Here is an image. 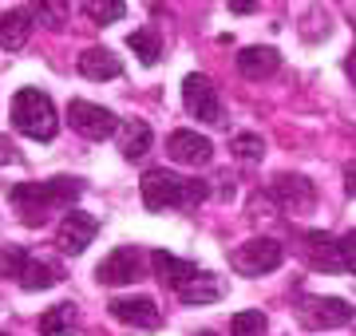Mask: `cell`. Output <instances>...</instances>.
I'll return each mask as SVG.
<instances>
[{
  "label": "cell",
  "instance_id": "5",
  "mask_svg": "<svg viewBox=\"0 0 356 336\" xmlns=\"http://www.w3.org/2000/svg\"><path fill=\"white\" fill-rule=\"evenodd\" d=\"M356 312L348 301L341 297H301L297 301V321L305 324L309 333H329V328H344Z\"/></svg>",
  "mask_w": 356,
  "mask_h": 336
},
{
  "label": "cell",
  "instance_id": "20",
  "mask_svg": "<svg viewBox=\"0 0 356 336\" xmlns=\"http://www.w3.org/2000/svg\"><path fill=\"white\" fill-rule=\"evenodd\" d=\"M76 305H51L44 317H40V333L44 336H76Z\"/></svg>",
  "mask_w": 356,
  "mask_h": 336
},
{
  "label": "cell",
  "instance_id": "6",
  "mask_svg": "<svg viewBox=\"0 0 356 336\" xmlns=\"http://www.w3.org/2000/svg\"><path fill=\"white\" fill-rule=\"evenodd\" d=\"M67 123H72V131H79V135L91 139V142L115 135V127H119V119H115L107 107L88 103V99H72V103H67Z\"/></svg>",
  "mask_w": 356,
  "mask_h": 336
},
{
  "label": "cell",
  "instance_id": "9",
  "mask_svg": "<svg viewBox=\"0 0 356 336\" xmlns=\"http://www.w3.org/2000/svg\"><path fill=\"white\" fill-rule=\"evenodd\" d=\"M95 233H99V221L95 214H83V210H67L64 221H60V249H64L67 258H79L83 249L95 242Z\"/></svg>",
  "mask_w": 356,
  "mask_h": 336
},
{
  "label": "cell",
  "instance_id": "14",
  "mask_svg": "<svg viewBox=\"0 0 356 336\" xmlns=\"http://www.w3.org/2000/svg\"><path fill=\"white\" fill-rule=\"evenodd\" d=\"M222 293H226V289H222V277L198 269L191 281L178 289V301H182V305H214V301H222Z\"/></svg>",
  "mask_w": 356,
  "mask_h": 336
},
{
  "label": "cell",
  "instance_id": "27",
  "mask_svg": "<svg viewBox=\"0 0 356 336\" xmlns=\"http://www.w3.org/2000/svg\"><path fill=\"white\" fill-rule=\"evenodd\" d=\"M337 258H341V269L356 273V230L337 237Z\"/></svg>",
  "mask_w": 356,
  "mask_h": 336
},
{
  "label": "cell",
  "instance_id": "4",
  "mask_svg": "<svg viewBox=\"0 0 356 336\" xmlns=\"http://www.w3.org/2000/svg\"><path fill=\"white\" fill-rule=\"evenodd\" d=\"M285 261V246L277 237H250L229 253V265L242 273V277H261V273H273Z\"/></svg>",
  "mask_w": 356,
  "mask_h": 336
},
{
  "label": "cell",
  "instance_id": "23",
  "mask_svg": "<svg viewBox=\"0 0 356 336\" xmlns=\"http://www.w3.org/2000/svg\"><path fill=\"white\" fill-rule=\"evenodd\" d=\"M83 12H88L91 20H99V24H115V20L127 16V4H123V0H88Z\"/></svg>",
  "mask_w": 356,
  "mask_h": 336
},
{
  "label": "cell",
  "instance_id": "25",
  "mask_svg": "<svg viewBox=\"0 0 356 336\" xmlns=\"http://www.w3.org/2000/svg\"><path fill=\"white\" fill-rule=\"evenodd\" d=\"M28 249L24 246H4L0 249V277H13V281H20V273H24L28 265Z\"/></svg>",
  "mask_w": 356,
  "mask_h": 336
},
{
  "label": "cell",
  "instance_id": "10",
  "mask_svg": "<svg viewBox=\"0 0 356 336\" xmlns=\"http://www.w3.org/2000/svg\"><path fill=\"white\" fill-rule=\"evenodd\" d=\"M166 155L175 158L178 167H206L210 155H214V146L206 135H194V131H175L170 139H166Z\"/></svg>",
  "mask_w": 356,
  "mask_h": 336
},
{
  "label": "cell",
  "instance_id": "34",
  "mask_svg": "<svg viewBox=\"0 0 356 336\" xmlns=\"http://www.w3.org/2000/svg\"><path fill=\"white\" fill-rule=\"evenodd\" d=\"M0 336H8V333H0Z\"/></svg>",
  "mask_w": 356,
  "mask_h": 336
},
{
  "label": "cell",
  "instance_id": "11",
  "mask_svg": "<svg viewBox=\"0 0 356 336\" xmlns=\"http://www.w3.org/2000/svg\"><path fill=\"white\" fill-rule=\"evenodd\" d=\"M107 309L115 321L131 324V328H159V321H163V309L151 297H115Z\"/></svg>",
  "mask_w": 356,
  "mask_h": 336
},
{
  "label": "cell",
  "instance_id": "32",
  "mask_svg": "<svg viewBox=\"0 0 356 336\" xmlns=\"http://www.w3.org/2000/svg\"><path fill=\"white\" fill-rule=\"evenodd\" d=\"M344 72H348V76H353V83H356V48L348 52V60H344Z\"/></svg>",
  "mask_w": 356,
  "mask_h": 336
},
{
  "label": "cell",
  "instance_id": "33",
  "mask_svg": "<svg viewBox=\"0 0 356 336\" xmlns=\"http://www.w3.org/2000/svg\"><path fill=\"white\" fill-rule=\"evenodd\" d=\"M198 336H214V333H198Z\"/></svg>",
  "mask_w": 356,
  "mask_h": 336
},
{
  "label": "cell",
  "instance_id": "16",
  "mask_svg": "<svg viewBox=\"0 0 356 336\" xmlns=\"http://www.w3.org/2000/svg\"><path fill=\"white\" fill-rule=\"evenodd\" d=\"M151 265H154V273H159V281H163L166 289H175V293H178L186 281H191L194 273H198L191 261L175 258V253H166V249H154V253H151Z\"/></svg>",
  "mask_w": 356,
  "mask_h": 336
},
{
  "label": "cell",
  "instance_id": "30",
  "mask_svg": "<svg viewBox=\"0 0 356 336\" xmlns=\"http://www.w3.org/2000/svg\"><path fill=\"white\" fill-rule=\"evenodd\" d=\"M344 190H348V198H356V162H348V170H344Z\"/></svg>",
  "mask_w": 356,
  "mask_h": 336
},
{
  "label": "cell",
  "instance_id": "7",
  "mask_svg": "<svg viewBox=\"0 0 356 336\" xmlns=\"http://www.w3.org/2000/svg\"><path fill=\"white\" fill-rule=\"evenodd\" d=\"M182 103H186V111H191L194 119H202V123H222L218 87L210 83V76H202V72L186 76V83H182Z\"/></svg>",
  "mask_w": 356,
  "mask_h": 336
},
{
  "label": "cell",
  "instance_id": "2",
  "mask_svg": "<svg viewBox=\"0 0 356 336\" xmlns=\"http://www.w3.org/2000/svg\"><path fill=\"white\" fill-rule=\"evenodd\" d=\"M143 190V206L147 210H170V206H198L210 190H206V182L198 178H178V174H170V170L154 167L143 174L139 182Z\"/></svg>",
  "mask_w": 356,
  "mask_h": 336
},
{
  "label": "cell",
  "instance_id": "1",
  "mask_svg": "<svg viewBox=\"0 0 356 336\" xmlns=\"http://www.w3.org/2000/svg\"><path fill=\"white\" fill-rule=\"evenodd\" d=\"M79 178H48V182H20L13 186V206L24 226H44L56 210H67L79 198Z\"/></svg>",
  "mask_w": 356,
  "mask_h": 336
},
{
  "label": "cell",
  "instance_id": "13",
  "mask_svg": "<svg viewBox=\"0 0 356 336\" xmlns=\"http://www.w3.org/2000/svg\"><path fill=\"white\" fill-rule=\"evenodd\" d=\"M301 242H305V261L313 265V269H325V273H337L341 269V258H337V237L325 230H309L301 233Z\"/></svg>",
  "mask_w": 356,
  "mask_h": 336
},
{
  "label": "cell",
  "instance_id": "17",
  "mask_svg": "<svg viewBox=\"0 0 356 336\" xmlns=\"http://www.w3.org/2000/svg\"><path fill=\"white\" fill-rule=\"evenodd\" d=\"M79 72H83V79L103 83V79H115L123 72V60H119L111 48H88V52L79 56Z\"/></svg>",
  "mask_w": 356,
  "mask_h": 336
},
{
  "label": "cell",
  "instance_id": "22",
  "mask_svg": "<svg viewBox=\"0 0 356 336\" xmlns=\"http://www.w3.org/2000/svg\"><path fill=\"white\" fill-rule=\"evenodd\" d=\"M127 48L135 56H139V64H159V56H163V40H159V32H151V28H139V32H131L127 36Z\"/></svg>",
  "mask_w": 356,
  "mask_h": 336
},
{
  "label": "cell",
  "instance_id": "19",
  "mask_svg": "<svg viewBox=\"0 0 356 336\" xmlns=\"http://www.w3.org/2000/svg\"><path fill=\"white\" fill-rule=\"evenodd\" d=\"M115 131H119V151H123V158H143L147 151H151L154 135H151V127H147L143 119H123Z\"/></svg>",
  "mask_w": 356,
  "mask_h": 336
},
{
  "label": "cell",
  "instance_id": "24",
  "mask_svg": "<svg viewBox=\"0 0 356 336\" xmlns=\"http://www.w3.org/2000/svg\"><path fill=\"white\" fill-rule=\"evenodd\" d=\"M229 336H266V312L245 309L229 321Z\"/></svg>",
  "mask_w": 356,
  "mask_h": 336
},
{
  "label": "cell",
  "instance_id": "29",
  "mask_svg": "<svg viewBox=\"0 0 356 336\" xmlns=\"http://www.w3.org/2000/svg\"><path fill=\"white\" fill-rule=\"evenodd\" d=\"M8 162H20V155H16L13 139H4V135H0V167H8Z\"/></svg>",
  "mask_w": 356,
  "mask_h": 336
},
{
  "label": "cell",
  "instance_id": "28",
  "mask_svg": "<svg viewBox=\"0 0 356 336\" xmlns=\"http://www.w3.org/2000/svg\"><path fill=\"white\" fill-rule=\"evenodd\" d=\"M32 16H44V20H48V28H64V20H67V4L44 0V4H36V12H32Z\"/></svg>",
  "mask_w": 356,
  "mask_h": 336
},
{
  "label": "cell",
  "instance_id": "26",
  "mask_svg": "<svg viewBox=\"0 0 356 336\" xmlns=\"http://www.w3.org/2000/svg\"><path fill=\"white\" fill-rule=\"evenodd\" d=\"M229 151H234V155L242 158V162H257V158L266 155V142L257 139V135H234Z\"/></svg>",
  "mask_w": 356,
  "mask_h": 336
},
{
  "label": "cell",
  "instance_id": "21",
  "mask_svg": "<svg viewBox=\"0 0 356 336\" xmlns=\"http://www.w3.org/2000/svg\"><path fill=\"white\" fill-rule=\"evenodd\" d=\"M56 281H60V269L48 265V261H28L24 273H20V289H28V293H44Z\"/></svg>",
  "mask_w": 356,
  "mask_h": 336
},
{
  "label": "cell",
  "instance_id": "15",
  "mask_svg": "<svg viewBox=\"0 0 356 336\" xmlns=\"http://www.w3.org/2000/svg\"><path fill=\"white\" fill-rule=\"evenodd\" d=\"M32 8H16V12L0 16V48L4 52H20L28 44V36H32Z\"/></svg>",
  "mask_w": 356,
  "mask_h": 336
},
{
  "label": "cell",
  "instance_id": "12",
  "mask_svg": "<svg viewBox=\"0 0 356 336\" xmlns=\"http://www.w3.org/2000/svg\"><path fill=\"white\" fill-rule=\"evenodd\" d=\"M273 198H277L289 214H305V210H313L317 190H313V182H309L305 174H281V178H273Z\"/></svg>",
  "mask_w": 356,
  "mask_h": 336
},
{
  "label": "cell",
  "instance_id": "31",
  "mask_svg": "<svg viewBox=\"0 0 356 336\" xmlns=\"http://www.w3.org/2000/svg\"><path fill=\"white\" fill-rule=\"evenodd\" d=\"M229 8H234V12H238V16L254 12V4H250V0H234V4H229Z\"/></svg>",
  "mask_w": 356,
  "mask_h": 336
},
{
  "label": "cell",
  "instance_id": "18",
  "mask_svg": "<svg viewBox=\"0 0 356 336\" xmlns=\"http://www.w3.org/2000/svg\"><path fill=\"white\" fill-rule=\"evenodd\" d=\"M281 67L277 48H242L238 52V72L245 79H269Z\"/></svg>",
  "mask_w": 356,
  "mask_h": 336
},
{
  "label": "cell",
  "instance_id": "3",
  "mask_svg": "<svg viewBox=\"0 0 356 336\" xmlns=\"http://www.w3.org/2000/svg\"><path fill=\"white\" fill-rule=\"evenodd\" d=\"M8 115H13V127L20 131V135H28V139H36V142H51V139H56V131H60L56 103H51L44 91H36V87L16 91Z\"/></svg>",
  "mask_w": 356,
  "mask_h": 336
},
{
  "label": "cell",
  "instance_id": "8",
  "mask_svg": "<svg viewBox=\"0 0 356 336\" xmlns=\"http://www.w3.org/2000/svg\"><path fill=\"white\" fill-rule=\"evenodd\" d=\"M139 277H143V253L135 246H119L95 265V281L99 285H131Z\"/></svg>",
  "mask_w": 356,
  "mask_h": 336
}]
</instances>
